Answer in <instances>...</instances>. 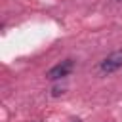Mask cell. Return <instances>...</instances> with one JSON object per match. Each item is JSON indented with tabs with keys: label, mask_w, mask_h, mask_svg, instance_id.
<instances>
[{
	"label": "cell",
	"mask_w": 122,
	"mask_h": 122,
	"mask_svg": "<svg viewBox=\"0 0 122 122\" xmlns=\"http://www.w3.org/2000/svg\"><path fill=\"white\" fill-rule=\"evenodd\" d=\"M120 67H122V50L109 53V55L99 63V71H101L103 74H112V72H116Z\"/></svg>",
	"instance_id": "obj_1"
},
{
	"label": "cell",
	"mask_w": 122,
	"mask_h": 122,
	"mask_svg": "<svg viewBox=\"0 0 122 122\" xmlns=\"http://www.w3.org/2000/svg\"><path fill=\"white\" fill-rule=\"evenodd\" d=\"M71 122H82V120H80V118H74V120H71Z\"/></svg>",
	"instance_id": "obj_3"
},
{
	"label": "cell",
	"mask_w": 122,
	"mask_h": 122,
	"mask_svg": "<svg viewBox=\"0 0 122 122\" xmlns=\"http://www.w3.org/2000/svg\"><path fill=\"white\" fill-rule=\"evenodd\" d=\"M118 2H122V0H118Z\"/></svg>",
	"instance_id": "obj_4"
},
{
	"label": "cell",
	"mask_w": 122,
	"mask_h": 122,
	"mask_svg": "<svg viewBox=\"0 0 122 122\" xmlns=\"http://www.w3.org/2000/svg\"><path fill=\"white\" fill-rule=\"evenodd\" d=\"M72 69H74V61H72V59H65V61L53 65V67L46 72V76H48V80H61V78L69 76V74L72 72Z\"/></svg>",
	"instance_id": "obj_2"
}]
</instances>
